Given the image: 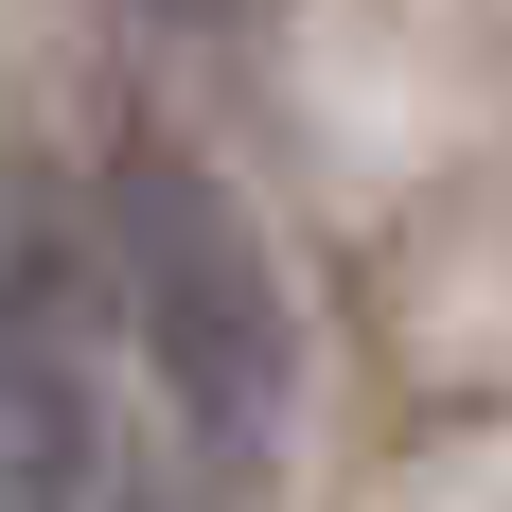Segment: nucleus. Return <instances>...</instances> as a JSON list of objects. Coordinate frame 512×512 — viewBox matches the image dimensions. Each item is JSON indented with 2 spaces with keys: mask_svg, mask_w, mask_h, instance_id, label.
Instances as JSON below:
<instances>
[{
  "mask_svg": "<svg viewBox=\"0 0 512 512\" xmlns=\"http://www.w3.org/2000/svg\"><path fill=\"white\" fill-rule=\"evenodd\" d=\"M159 18H230V0H159Z\"/></svg>",
  "mask_w": 512,
  "mask_h": 512,
  "instance_id": "7ed1b4c3",
  "label": "nucleus"
},
{
  "mask_svg": "<svg viewBox=\"0 0 512 512\" xmlns=\"http://www.w3.org/2000/svg\"><path fill=\"white\" fill-rule=\"evenodd\" d=\"M124 442H106V371H89V283L53 265V230H0V512H124Z\"/></svg>",
  "mask_w": 512,
  "mask_h": 512,
  "instance_id": "f03ea898",
  "label": "nucleus"
},
{
  "mask_svg": "<svg viewBox=\"0 0 512 512\" xmlns=\"http://www.w3.org/2000/svg\"><path fill=\"white\" fill-rule=\"evenodd\" d=\"M106 301H124V336H142V371H159V407H177L195 460H265L283 442V407H301L283 265H265V230L195 159H159V142L106 159Z\"/></svg>",
  "mask_w": 512,
  "mask_h": 512,
  "instance_id": "f257e3e1",
  "label": "nucleus"
},
{
  "mask_svg": "<svg viewBox=\"0 0 512 512\" xmlns=\"http://www.w3.org/2000/svg\"><path fill=\"white\" fill-rule=\"evenodd\" d=\"M124 512H195V495H124Z\"/></svg>",
  "mask_w": 512,
  "mask_h": 512,
  "instance_id": "20e7f679",
  "label": "nucleus"
}]
</instances>
